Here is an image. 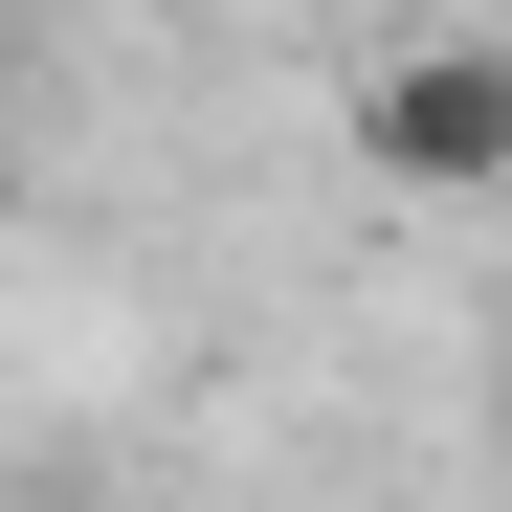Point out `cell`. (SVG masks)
I'll list each match as a JSON object with an SVG mask.
<instances>
[{"label":"cell","mask_w":512,"mask_h":512,"mask_svg":"<svg viewBox=\"0 0 512 512\" xmlns=\"http://www.w3.org/2000/svg\"><path fill=\"white\" fill-rule=\"evenodd\" d=\"M357 179L379 201H490L512 179V45H379L357 67Z\"/></svg>","instance_id":"obj_1"}]
</instances>
